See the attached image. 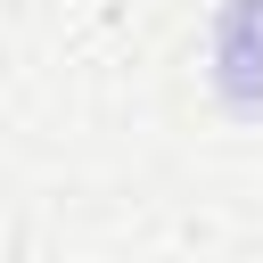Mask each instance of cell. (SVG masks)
Returning a JSON list of instances; mask_svg holds the SVG:
<instances>
[{
    "mask_svg": "<svg viewBox=\"0 0 263 263\" xmlns=\"http://www.w3.org/2000/svg\"><path fill=\"white\" fill-rule=\"evenodd\" d=\"M214 58H222V90L238 107H263V0H230L222 8Z\"/></svg>",
    "mask_w": 263,
    "mask_h": 263,
    "instance_id": "obj_1",
    "label": "cell"
}]
</instances>
